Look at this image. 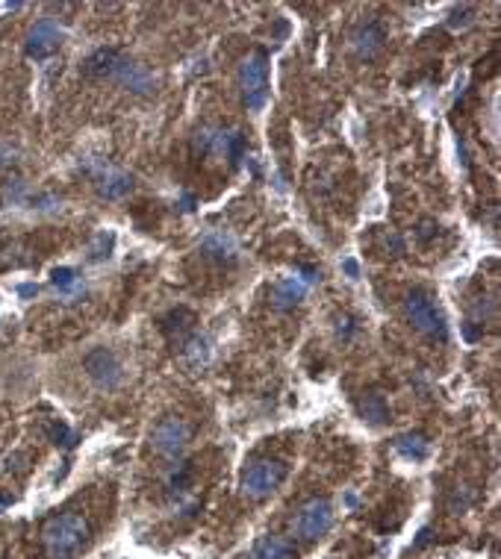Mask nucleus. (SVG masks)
<instances>
[{
	"label": "nucleus",
	"mask_w": 501,
	"mask_h": 559,
	"mask_svg": "<svg viewBox=\"0 0 501 559\" xmlns=\"http://www.w3.org/2000/svg\"><path fill=\"white\" fill-rule=\"evenodd\" d=\"M331 527H334V507H331V503H327L324 498H313V500H307L304 507L298 510L295 521H292L295 536L307 539V542L324 536Z\"/></svg>",
	"instance_id": "nucleus-6"
},
{
	"label": "nucleus",
	"mask_w": 501,
	"mask_h": 559,
	"mask_svg": "<svg viewBox=\"0 0 501 559\" xmlns=\"http://www.w3.org/2000/svg\"><path fill=\"white\" fill-rule=\"evenodd\" d=\"M9 165H15V151L0 148V168H9Z\"/></svg>",
	"instance_id": "nucleus-29"
},
{
	"label": "nucleus",
	"mask_w": 501,
	"mask_h": 559,
	"mask_svg": "<svg viewBox=\"0 0 501 559\" xmlns=\"http://www.w3.org/2000/svg\"><path fill=\"white\" fill-rule=\"evenodd\" d=\"M27 194H30V189H27V183L24 180H9L6 185H3V204L6 206H21L24 201H27Z\"/></svg>",
	"instance_id": "nucleus-22"
},
{
	"label": "nucleus",
	"mask_w": 501,
	"mask_h": 559,
	"mask_svg": "<svg viewBox=\"0 0 501 559\" xmlns=\"http://www.w3.org/2000/svg\"><path fill=\"white\" fill-rule=\"evenodd\" d=\"M250 559H295V548L281 536H262L250 551Z\"/></svg>",
	"instance_id": "nucleus-17"
},
{
	"label": "nucleus",
	"mask_w": 501,
	"mask_h": 559,
	"mask_svg": "<svg viewBox=\"0 0 501 559\" xmlns=\"http://www.w3.org/2000/svg\"><path fill=\"white\" fill-rule=\"evenodd\" d=\"M469 15H472V9L469 6H460V9H451V26H466L469 24Z\"/></svg>",
	"instance_id": "nucleus-25"
},
{
	"label": "nucleus",
	"mask_w": 501,
	"mask_h": 559,
	"mask_svg": "<svg viewBox=\"0 0 501 559\" xmlns=\"http://www.w3.org/2000/svg\"><path fill=\"white\" fill-rule=\"evenodd\" d=\"M384 42H387V33L377 21H368L363 26H357L351 36V47L357 50V56H363V59H372L375 53L384 47Z\"/></svg>",
	"instance_id": "nucleus-14"
},
{
	"label": "nucleus",
	"mask_w": 501,
	"mask_h": 559,
	"mask_svg": "<svg viewBox=\"0 0 501 559\" xmlns=\"http://www.w3.org/2000/svg\"><path fill=\"white\" fill-rule=\"evenodd\" d=\"M395 450L404 457V459H428V442H425V436H419V433H404V436H398L395 438Z\"/></svg>",
	"instance_id": "nucleus-18"
},
{
	"label": "nucleus",
	"mask_w": 501,
	"mask_h": 559,
	"mask_svg": "<svg viewBox=\"0 0 501 559\" xmlns=\"http://www.w3.org/2000/svg\"><path fill=\"white\" fill-rule=\"evenodd\" d=\"M112 245H115V233L112 230H100L89 245V262H103L110 259L112 254Z\"/></svg>",
	"instance_id": "nucleus-20"
},
{
	"label": "nucleus",
	"mask_w": 501,
	"mask_h": 559,
	"mask_svg": "<svg viewBox=\"0 0 501 559\" xmlns=\"http://www.w3.org/2000/svg\"><path fill=\"white\" fill-rule=\"evenodd\" d=\"M283 477H286V465L283 462H278V459H257V462H250L248 468H242L239 491L250 500H262L283 483Z\"/></svg>",
	"instance_id": "nucleus-5"
},
{
	"label": "nucleus",
	"mask_w": 501,
	"mask_h": 559,
	"mask_svg": "<svg viewBox=\"0 0 501 559\" xmlns=\"http://www.w3.org/2000/svg\"><path fill=\"white\" fill-rule=\"evenodd\" d=\"M180 351L192 368H204V365H209V359H213V339L201 336V332H192V336L183 339Z\"/></svg>",
	"instance_id": "nucleus-15"
},
{
	"label": "nucleus",
	"mask_w": 501,
	"mask_h": 559,
	"mask_svg": "<svg viewBox=\"0 0 501 559\" xmlns=\"http://www.w3.org/2000/svg\"><path fill=\"white\" fill-rule=\"evenodd\" d=\"M62 36H65V30H62L59 21H54V18L36 21L27 33V56L30 59H47L50 53L62 45Z\"/></svg>",
	"instance_id": "nucleus-12"
},
{
	"label": "nucleus",
	"mask_w": 501,
	"mask_h": 559,
	"mask_svg": "<svg viewBox=\"0 0 501 559\" xmlns=\"http://www.w3.org/2000/svg\"><path fill=\"white\" fill-rule=\"evenodd\" d=\"M89 542V524L83 515L62 512L42 527V544L50 559H74Z\"/></svg>",
	"instance_id": "nucleus-1"
},
{
	"label": "nucleus",
	"mask_w": 501,
	"mask_h": 559,
	"mask_svg": "<svg viewBox=\"0 0 501 559\" xmlns=\"http://www.w3.org/2000/svg\"><path fill=\"white\" fill-rule=\"evenodd\" d=\"M404 312H407V321H410L419 332H425L431 339H448V324H445V315L440 312V306L431 300V295H425L421 289L407 291L404 298Z\"/></svg>",
	"instance_id": "nucleus-3"
},
{
	"label": "nucleus",
	"mask_w": 501,
	"mask_h": 559,
	"mask_svg": "<svg viewBox=\"0 0 501 559\" xmlns=\"http://www.w3.org/2000/svg\"><path fill=\"white\" fill-rule=\"evenodd\" d=\"M428 542H431V530L425 527V530H421V533H419V542H416V548H425Z\"/></svg>",
	"instance_id": "nucleus-31"
},
{
	"label": "nucleus",
	"mask_w": 501,
	"mask_h": 559,
	"mask_svg": "<svg viewBox=\"0 0 501 559\" xmlns=\"http://www.w3.org/2000/svg\"><path fill=\"white\" fill-rule=\"evenodd\" d=\"M433 236V224L431 221H425V224H421V230H419V238H421V242H425V238H431Z\"/></svg>",
	"instance_id": "nucleus-30"
},
{
	"label": "nucleus",
	"mask_w": 501,
	"mask_h": 559,
	"mask_svg": "<svg viewBox=\"0 0 501 559\" xmlns=\"http://www.w3.org/2000/svg\"><path fill=\"white\" fill-rule=\"evenodd\" d=\"M18 291H21L24 298H33V295H36V286H30V283H27V286H21Z\"/></svg>",
	"instance_id": "nucleus-32"
},
{
	"label": "nucleus",
	"mask_w": 501,
	"mask_h": 559,
	"mask_svg": "<svg viewBox=\"0 0 501 559\" xmlns=\"http://www.w3.org/2000/svg\"><path fill=\"white\" fill-rule=\"evenodd\" d=\"M357 412H360V418L366 424H372V427H380V424L389 418V406H387V401H384V395H380V392L363 395L360 401H357Z\"/></svg>",
	"instance_id": "nucleus-16"
},
{
	"label": "nucleus",
	"mask_w": 501,
	"mask_h": 559,
	"mask_svg": "<svg viewBox=\"0 0 501 559\" xmlns=\"http://www.w3.org/2000/svg\"><path fill=\"white\" fill-rule=\"evenodd\" d=\"M107 79H115L118 86L136 91V95H148V91L156 86L154 74L144 68V65H139L133 59H124V56H115V62L110 65V71H107Z\"/></svg>",
	"instance_id": "nucleus-11"
},
{
	"label": "nucleus",
	"mask_w": 501,
	"mask_h": 559,
	"mask_svg": "<svg viewBox=\"0 0 501 559\" xmlns=\"http://www.w3.org/2000/svg\"><path fill=\"white\" fill-rule=\"evenodd\" d=\"M384 247L389 250V254H404V238H401L398 233H389V236L384 238Z\"/></svg>",
	"instance_id": "nucleus-24"
},
{
	"label": "nucleus",
	"mask_w": 501,
	"mask_h": 559,
	"mask_svg": "<svg viewBox=\"0 0 501 559\" xmlns=\"http://www.w3.org/2000/svg\"><path fill=\"white\" fill-rule=\"evenodd\" d=\"M86 171L95 177V189L103 201H121V197H127L130 189H133V177L121 168L103 162V159L100 162H86Z\"/></svg>",
	"instance_id": "nucleus-7"
},
{
	"label": "nucleus",
	"mask_w": 501,
	"mask_h": 559,
	"mask_svg": "<svg viewBox=\"0 0 501 559\" xmlns=\"http://www.w3.org/2000/svg\"><path fill=\"white\" fill-rule=\"evenodd\" d=\"M21 462H24V457H21V454H12V457H6V459H3V465H0V471H21Z\"/></svg>",
	"instance_id": "nucleus-28"
},
{
	"label": "nucleus",
	"mask_w": 501,
	"mask_h": 559,
	"mask_svg": "<svg viewBox=\"0 0 501 559\" xmlns=\"http://www.w3.org/2000/svg\"><path fill=\"white\" fill-rule=\"evenodd\" d=\"M115 56H118L115 50L100 47V50H95V53H91V56L83 62V71H86L89 77H107V71H110V65L115 62Z\"/></svg>",
	"instance_id": "nucleus-19"
},
{
	"label": "nucleus",
	"mask_w": 501,
	"mask_h": 559,
	"mask_svg": "<svg viewBox=\"0 0 501 559\" xmlns=\"http://www.w3.org/2000/svg\"><path fill=\"white\" fill-rule=\"evenodd\" d=\"M336 332H339V336H351V332H354V321H351V318L348 315H342V318H336Z\"/></svg>",
	"instance_id": "nucleus-27"
},
{
	"label": "nucleus",
	"mask_w": 501,
	"mask_h": 559,
	"mask_svg": "<svg viewBox=\"0 0 501 559\" xmlns=\"http://www.w3.org/2000/svg\"><path fill=\"white\" fill-rule=\"evenodd\" d=\"M342 271H345L351 280H360V262L354 259V256H345V259H342Z\"/></svg>",
	"instance_id": "nucleus-26"
},
{
	"label": "nucleus",
	"mask_w": 501,
	"mask_h": 559,
	"mask_svg": "<svg viewBox=\"0 0 501 559\" xmlns=\"http://www.w3.org/2000/svg\"><path fill=\"white\" fill-rule=\"evenodd\" d=\"M50 438H54V445H62V447H71L74 442H77V436L68 430V427H65V424L59 421V424H54V427H50Z\"/></svg>",
	"instance_id": "nucleus-23"
},
{
	"label": "nucleus",
	"mask_w": 501,
	"mask_h": 559,
	"mask_svg": "<svg viewBox=\"0 0 501 559\" xmlns=\"http://www.w3.org/2000/svg\"><path fill=\"white\" fill-rule=\"evenodd\" d=\"M83 368H86L89 380L95 383L98 389H115V385L124 380L121 362H118V356H115L112 351H107V348L89 351L86 359H83Z\"/></svg>",
	"instance_id": "nucleus-9"
},
{
	"label": "nucleus",
	"mask_w": 501,
	"mask_h": 559,
	"mask_svg": "<svg viewBox=\"0 0 501 559\" xmlns=\"http://www.w3.org/2000/svg\"><path fill=\"white\" fill-rule=\"evenodd\" d=\"M189 438H192V427L183 418H163L151 433L154 450H160L163 457H177L189 445Z\"/></svg>",
	"instance_id": "nucleus-10"
},
{
	"label": "nucleus",
	"mask_w": 501,
	"mask_h": 559,
	"mask_svg": "<svg viewBox=\"0 0 501 559\" xmlns=\"http://www.w3.org/2000/svg\"><path fill=\"white\" fill-rule=\"evenodd\" d=\"M195 153H213L224 156L230 162V168H239L245 159V139L239 130H224V127H204L195 132L192 139Z\"/></svg>",
	"instance_id": "nucleus-2"
},
{
	"label": "nucleus",
	"mask_w": 501,
	"mask_h": 559,
	"mask_svg": "<svg viewBox=\"0 0 501 559\" xmlns=\"http://www.w3.org/2000/svg\"><path fill=\"white\" fill-rule=\"evenodd\" d=\"M50 283H54L62 295H74V291H80V277H77L74 268H54Z\"/></svg>",
	"instance_id": "nucleus-21"
},
{
	"label": "nucleus",
	"mask_w": 501,
	"mask_h": 559,
	"mask_svg": "<svg viewBox=\"0 0 501 559\" xmlns=\"http://www.w3.org/2000/svg\"><path fill=\"white\" fill-rule=\"evenodd\" d=\"M239 89L248 112H260L269 100V65L266 53H250L239 65Z\"/></svg>",
	"instance_id": "nucleus-4"
},
{
	"label": "nucleus",
	"mask_w": 501,
	"mask_h": 559,
	"mask_svg": "<svg viewBox=\"0 0 501 559\" xmlns=\"http://www.w3.org/2000/svg\"><path fill=\"white\" fill-rule=\"evenodd\" d=\"M319 280V271L315 268H295L289 277H281L271 289V300L278 309H292L295 303L304 300V295L310 291V286Z\"/></svg>",
	"instance_id": "nucleus-8"
},
{
	"label": "nucleus",
	"mask_w": 501,
	"mask_h": 559,
	"mask_svg": "<svg viewBox=\"0 0 501 559\" xmlns=\"http://www.w3.org/2000/svg\"><path fill=\"white\" fill-rule=\"evenodd\" d=\"M201 250H204V256L216 259V262H233L236 254H239V245H236V238H233L230 233H224V230H209V233H204V238H201Z\"/></svg>",
	"instance_id": "nucleus-13"
}]
</instances>
